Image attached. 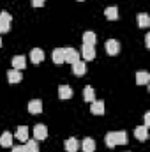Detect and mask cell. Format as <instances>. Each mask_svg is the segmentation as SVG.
<instances>
[{
    "instance_id": "obj_25",
    "label": "cell",
    "mask_w": 150,
    "mask_h": 152,
    "mask_svg": "<svg viewBox=\"0 0 150 152\" xmlns=\"http://www.w3.org/2000/svg\"><path fill=\"white\" fill-rule=\"evenodd\" d=\"M27 151L28 152H39V147H37V140H27Z\"/></svg>"
},
{
    "instance_id": "obj_5",
    "label": "cell",
    "mask_w": 150,
    "mask_h": 152,
    "mask_svg": "<svg viewBox=\"0 0 150 152\" xmlns=\"http://www.w3.org/2000/svg\"><path fill=\"white\" fill-rule=\"evenodd\" d=\"M64 55H66V62H69V64H73V62H76V60H79V53L76 51L74 48H71V46L64 48Z\"/></svg>"
},
{
    "instance_id": "obj_20",
    "label": "cell",
    "mask_w": 150,
    "mask_h": 152,
    "mask_svg": "<svg viewBox=\"0 0 150 152\" xmlns=\"http://www.w3.org/2000/svg\"><path fill=\"white\" fill-rule=\"evenodd\" d=\"M81 149H83V152H94L95 151V142L92 138H85L81 142Z\"/></svg>"
},
{
    "instance_id": "obj_2",
    "label": "cell",
    "mask_w": 150,
    "mask_h": 152,
    "mask_svg": "<svg viewBox=\"0 0 150 152\" xmlns=\"http://www.w3.org/2000/svg\"><path fill=\"white\" fill-rule=\"evenodd\" d=\"M11 21H12V16L7 11H2L0 12V34H7L11 30Z\"/></svg>"
},
{
    "instance_id": "obj_17",
    "label": "cell",
    "mask_w": 150,
    "mask_h": 152,
    "mask_svg": "<svg viewBox=\"0 0 150 152\" xmlns=\"http://www.w3.org/2000/svg\"><path fill=\"white\" fill-rule=\"evenodd\" d=\"M21 80H23V76H21L20 71H16V69H12V71L7 73V81L9 83H20Z\"/></svg>"
},
{
    "instance_id": "obj_4",
    "label": "cell",
    "mask_w": 150,
    "mask_h": 152,
    "mask_svg": "<svg viewBox=\"0 0 150 152\" xmlns=\"http://www.w3.org/2000/svg\"><path fill=\"white\" fill-rule=\"evenodd\" d=\"M48 138V127L44 124H36L34 127V140H46Z\"/></svg>"
},
{
    "instance_id": "obj_22",
    "label": "cell",
    "mask_w": 150,
    "mask_h": 152,
    "mask_svg": "<svg viewBox=\"0 0 150 152\" xmlns=\"http://www.w3.org/2000/svg\"><path fill=\"white\" fill-rule=\"evenodd\" d=\"M83 99L87 101V103H92L94 99H95V90L92 88V87H85V90H83Z\"/></svg>"
},
{
    "instance_id": "obj_3",
    "label": "cell",
    "mask_w": 150,
    "mask_h": 152,
    "mask_svg": "<svg viewBox=\"0 0 150 152\" xmlns=\"http://www.w3.org/2000/svg\"><path fill=\"white\" fill-rule=\"evenodd\" d=\"M104 50H106L108 55H117V53L120 51V44H118L117 39H108L106 44H104Z\"/></svg>"
},
{
    "instance_id": "obj_16",
    "label": "cell",
    "mask_w": 150,
    "mask_h": 152,
    "mask_svg": "<svg viewBox=\"0 0 150 152\" xmlns=\"http://www.w3.org/2000/svg\"><path fill=\"white\" fill-rule=\"evenodd\" d=\"M95 42H97V36L94 34V32H85L83 34V44H88V46H95Z\"/></svg>"
},
{
    "instance_id": "obj_27",
    "label": "cell",
    "mask_w": 150,
    "mask_h": 152,
    "mask_svg": "<svg viewBox=\"0 0 150 152\" xmlns=\"http://www.w3.org/2000/svg\"><path fill=\"white\" fill-rule=\"evenodd\" d=\"M32 5L34 7H42L44 5V0H32Z\"/></svg>"
},
{
    "instance_id": "obj_19",
    "label": "cell",
    "mask_w": 150,
    "mask_h": 152,
    "mask_svg": "<svg viewBox=\"0 0 150 152\" xmlns=\"http://www.w3.org/2000/svg\"><path fill=\"white\" fill-rule=\"evenodd\" d=\"M150 81V75L147 71H138L136 73V83L138 85H147Z\"/></svg>"
},
{
    "instance_id": "obj_9",
    "label": "cell",
    "mask_w": 150,
    "mask_h": 152,
    "mask_svg": "<svg viewBox=\"0 0 150 152\" xmlns=\"http://www.w3.org/2000/svg\"><path fill=\"white\" fill-rule=\"evenodd\" d=\"M51 58L55 64H64L66 62V55H64V48H55L51 53Z\"/></svg>"
},
{
    "instance_id": "obj_10",
    "label": "cell",
    "mask_w": 150,
    "mask_h": 152,
    "mask_svg": "<svg viewBox=\"0 0 150 152\" xmlns=\"http://www.w3.org/2000/svg\"><path fill=\"white\" fill-rule=\"evenodd\" d=\"M14 138H16V140H20L21 143H23V142H27V140H28V127H27V126H20V127L16 129Z\"/></svg>"
},
{
    "instance_id": "obj_30",
    "label": "cell",
    "mask_w": 150,
    "mask_h": 152,
    "mask_svg": "<svg viewBox=\"0 0 150 152\" xmlns=\"http://www.w3.org/2000/svg\"><path fill=\"white\" fill-rule=\"evenodd\" d=\"M0 48H2V37H0Z\"/></svg>"
},
{
    "instance_id": "obj_11",
    "label": "cell",
    "mask_w": 150,
    "mask_h": 152,
    "mask_svg": "<svg viewBox=\"0 0 150 152\" xmlns=\"http://www.w3.org/2000/svg\"><path fill=\"white\" fill-rule=\"evenodd\" d=\"M30 60H32L34 64H41V62L44 60V51H42L41 48H34V50L30 51Z\"/></svg>"
},
{
    "instance_id": "obj_24",
    "label": "cell",
    "mask_w": 150,
    "mask_h": 152,
    "mask_svg": "<svg viewBox=\"0 0 150 152\" xmlns=\"http://www.w3.org/2000/svg\"><path fill=\"white\" fill-rule=\"evenodd\" d=\"M138 25L141 27V28H147L150 25V16L147 12H141V14H138Z\"/></svg>"
},
{
    "instance_id": "obj_13",
    "label": "cell",
    "mask_w": 150,
    "mask_h": 152,
    "mask_svg": "<svg viewBox=\"0 0 150 152\" xmlns=\"http://www.w3.org/2000/svg\"><path fill=\"white\" fill-rule=\"evenodd\" d=\"M73 73H74L76 76H83L85 73H87V64H85V62H81V60L73 62Z\"/></svg>"
},
{
    "instance_id": "obj_28",
    "label": "cell",
    "mask_w": 150,
    "mask_h": 152,
    "mask_svg": "<svg viewBox=\"0 0 150 152\" xmlns=\"http://www.w3.org/2000/svg\"><path fill=\"white\" fill-rule=\"evenodd\" d=\"M143 126L149 129V126H150V112H147V113H145V124H143Z\"/></svg>"
},
{
    "instance_id": "obj_8",
    "label": "cell",
    "mask_w": 150,
    "mask_h": 152,
    "mask_svg": "<svg viewBox=\"0 0 150 152\" xmlns=\"http://www.w3.org/2000/svg\"><path fill=\"white\" fill-rule=\"evenodd\" d=\"M28 112L32 115H37L42 112V101L41 99H32L30 103H28Z\"/></svg>"
},
{
    "instance_id": "obj_21",
    "label": "cell",
    "mask_w": 150,
    "mask_h": 152,
    "mask_svg": "<svg viewBox=\"0 0 150 152\" xmlns=\"http://www.w3.org/2000/svg\"><path fill=\"white\" fill-rule=\"evenodd\" d=\"M64 147H66V151L67 152H76L78 149H79V143H78L76 138H69V140H66Z\"/></svg>"
},
{
    "instance_id": "obj_6",
    "label": "cell",
    "mask_w": 150,
    "mask_h": 152,
    "mask_svg": "<svg viewBox=\"0 0 150 152\" xmlns=\"http://www.w3.org/2000/svg\"><path fill=\"white\" fill-rule=\"evenodd\" d=\"M12 67H14L16 71L25 69V67H27V58H25L23 55H14V57H12Z\"/></svg>"
},
{
    "instance_id": "obj_7",
    "label": "cell",
    "mask_w": 150,
    "mask_h": 152,
    "mask_svg": "<svg viewBox=\"0 0 150 152\" xmlns=\"http://www.w3.org/2000/svg\"><path fill=\"white\" fill-rule=\"evenodd\" d=\"M81 55H83V58H85V60H94V58H95V46H88V44H83Z\"/></svg>"
},
{
    "instance_id": "obj_23",
    "label": "cell",
    "mask_w": 150,
    "mask_h": 152,
    "mask_svg": "<svg viewBox=\"0 0 150 152\" xmlns=\"http://www.w3.org/2000/svg\"><path fill=\"white\" fill-rule=\"evenodd\" d=\"M0 145H2V147H11V145H12V134H11L9 131L2 133V136H0Z\"/></svg>"
},
{
    "instance_id": "obj_26",
    "label": "cell",
    "mask_w": 150,
    "mask_h": 152,
    "mask_svg": "<svg viewBox=\"0 0 150 152\" xmlns=\"http://www.w3.org/2000/svg\"><path fill=\"white\" fill-rule=\"evenodd\" d=\"M12 152H28L25 145H20V147H12Z\"/></svg>"
},
{
    "instance_id": "obj_1",
    "label": "cell",
    "mask_w": 150,
    "mask_h": 152,
    "mask_svg": "<svg viewBox=\"0 0 150 152\" xmlns=\"http://www.w3.org/2000/svg\"><path fill=\"white\" fill-rule=\"evenodd\" d=\"M104 142H106V145H108V147L125 145V143H127V134H125V131H111V133H108V134H106Z\"/></svg>"
},
{
    "instance_id": "obj_18",
    "label": "cell",
    "mask_w": 150,
    "mask_h": 152,
    "mask_svg": "<svg viewBox=\"0 0 150 152\" xmlns=\"http://www.w3.org/2000/svg\"><path fill=\"white\" fill-rule=\"evenodd\" d=\"M104 16H106L110 21H115V20L118 18V9H117L115 5H110V7H106V9H104Z\"/></svg>"
},
{
    "instance_id": "obj_15",
    "label": "cell",
    "mask_w": 150,
    "mask_h": 152,
    "mask_svg": "<svg viewBox=\"0 0 150 152\" xmlns=\"http://www.w3.org/2000/svg\"><path fill=\"white\" fill-rule=\"evenodd\" d=\"M134 136H136L140 142H145V140L149 138V129H147L145 126H138V127L134 129Z\"/></svg>"
},
{
    "instance_id": "obj_29",
    "label": "cell",
    "mask_w": 150,
    "mask_h": 152,
    "mask_svg": "<svg viewBox=\"0 0 150 152\" xmlns=\"http://www.w3.org/2000/svg\"><path fill=\"white\" fill-rule=\"evenodd\" d=\"M145 44H147V48H150V34L145 36Z\"/></svg>"
},
{
    "instance_id": "obj_14",
    "label": "cell",
    "mask_w": 150,
    "mask_h": 152,
    "mask_svg": "<svg viewBox=\"0 0 150 152\" xmlns=\"http://www.w3.org/2000/svg\"><path fill=\"white\" fill-rule=\"evenodd\" d=\"M58 97L60 99H71L73 97V88L69 85H60L58 87Z\"/></svg>"
},
{
    "instance_id": "obj_31",
    "label": "cell",
    "mask_w": 150,
    "mask_h": 152,
    "mask_svg": "<svg viewBox=\"0 0 150 152\" xmlns=\"http://www.w3.org/2000/svg\"><path fill=\"white\" fill-rule=\"evenodd\" d=\"M78 2H83V0H78Z\"/></svg>"
},
{
    "instance_id": "obj_12",
    "label": "cell",
    "mask_w": 150,
    "mask_h": 152,
    "mask_svg": "<svg viewBox=\"0 0 150 152\" xmlns=\"http://www.w3.org/2000/svg\"><path fill=\"white\" fill-rule=\"evenodd\" d=\"M90 112H92L94 115H103V113H104V103H103V101L94 99V101H92V104H90Z\"/></svg>"
}]
</instances>
